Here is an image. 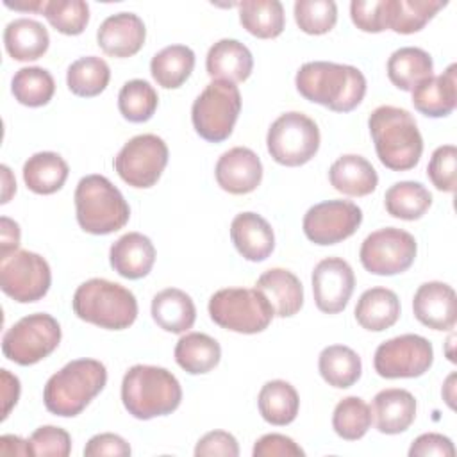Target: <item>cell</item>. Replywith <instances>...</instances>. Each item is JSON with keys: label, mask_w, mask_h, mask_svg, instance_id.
Returning <instances> with one entry per match:
<instances>
[{"label": "cell", "mask_w": 457, "mask_h": 457, "mask_svg": "<svg viewBox=\"0 0 457 457\" xmlns=\"http://www.w3.org/2000/svg\"><path fill=\"white\" fill-rule=\"evenodd\" d=\"M295 84L305 100L334 112L353 111L366 95V77L359 68L330 61L302 64Z\"/></svg>", "instance_id": "cell-1"}, {"label": "cell", "mask_w": 457, "mask_h": 457, "mask_svg": "<svg viewBox=\"0 0 457 457\" xmlns=\"http://www.w3.org/2000/svg\"><path fill=\"white\" fill-rule=\"evenodd\" d=\"M378 161L393 171L412 170L423 154V137L414 116L395 105H380L368 118Z\"/></svg>", "instance_id": "cell-2"}, {"label": "cell", "mask_w": 457, "mask_h": 457, "mask_svg": "<svg viewBox=\"0 0 457 457\" xmlns=\"http://www.w3.org/2000/svg\"><path fill=\"white\" fill-rule=\"evenodd\" d=\"M121 402L134 418L152 420L171 414L180 405L182 387L166 368L136 364L123 375Z\"/></svg>", "instance_id": "cell-3"}, {"label": "cell", "mask_w": 457, "mask_h": 457, "mask_svg": "<svg viewBox=\"0 0 457 457\" xmlns=\"http://www.w3.org/2000/svg\"><path fill=\"white\" fill-rule=\"evenodd\" d=\"M105 384L107 370L100 361L75 359L46 380L43 402L48 412L61 418H73L89 405Z\"/></svg>", "instance_id": "cell-4"}, {"label": "cell", "mask_w": 457, "mask_h": 457, "mask_svg": "<svg viewBox=\"0 0 457 457\" xmlns=\"http://www.w3.org/2000/svg\"><path fill=\"white\" fill-rule=\"evenodd\" d=\"M71 307L82 321L107 330L129 328L137 318L134 293L107 278L82 282L73 293Z\"/></svg>", "instance_id": "cell-5"}, {"label": "cell", "mask_w": 457, "mask_h": 457, "mask_svg": "<svg viewBox=\"0 0 457 457\" xmlns=\"http://www.w3.org/2000/svg\"><path fill=\"white\" fill-rule=\"evenodd\" d=\"M73 200L80 228L95 236L112 234L123 228L130 218V207L121 191L104 175L82 177Z\"/></svg>", "instance_id": "cell-6"}, {"label": "cell", "mask_w": 457, "mask_h": 457, "mask_svg": "<svg viewBox=\"0 0 457 457\" xmlns=\"http://www.w3.org/2000/svg\"><path fill=\"white\" fill-rule=\"evenodd\" d=\"M209 316L221 328L257 334L268 328L275 312L268 298L255 287H225L211 296Z\"/></svg>", "instance_id": "cell-7"}, {"label": "cell", "mask_w": 457, "mask_h": 457, "mask_svg": "<svg viewBox=\"0 0 457 457\" xmlns=\"http://www.w3.org/2000/svg\"><path fill=\"white\" fill-rule=\"evenodd\" d=\"M241 112V93L234 82L212 80L196 96L191 121L196 134L209 143L225 141Z\"/></svg>", "instance_id": "cell-8"}, {"label": "cell", "mask_w": 457, "mask_h": 457, "mask_svg": "<svg viewBox=\"0 0 457 457\" xmlns=\"http://www.w3.org/2000/svg\"><path fill=\"white\" fill-rule=\"evenodd\" d=\"M320 129L312 118L291 111L280 114L268 129L266 146L271 159L282 166H302L320 150Z\"/></svg>", "instance_id": "cell-9"}, {"label": "cell", "mask_w": 457, "mask_h": 457, "mask_svg": "<svg viewBox=\"0 0 457 457\" xmlns=\"http://www.w3.org/2000/svg\"><path fill=\"white\" fill-rule=\"evenodd\" d=\"M61 336V325L52 314L34 312L7 328L2 337V353L11 362L32 366L59 346Z\"/></svg>", "instance_id": "cell-10"}, {"label": "cell", "mask_w": 457, "mask_h": 457, "mask_svg": "<svg viewBox=\"0 0 457 457\" xmlns=\"http://www.w3.org/2000/svg\"><path fill=\"white\" fill-rule=\"evenodd\" d=\"M418 245L412 234L396 227L371 232L361 245L359 259L366 271L391 277L407 271L416 259Z\"/></svg>", "instance_id": "cell-11"}, {"label": "cell", "mask_w": 457, "mask_h": 457, "mask_svg": "<svg viewBox=\"0 0 457 457\" xmlns=\"http://www.w3.org/2000/svg\"><path fill=\"white\" fill-rule=\"evenodd\" d=\"M168 164V146L155 134H139L129 139L114 157V170L123 182L146 189L157 184Z\"/></svg>", "instance_id": "cell-12"}, {"label": "cell", "mask_w": 457, "mask_h": 457, "mask_svg": "<svg viewBox=\"0 0 457 457\" xmlns=\"http://www.w3.org/2000/svg\"><path fill=\"white\" fill-rule=\"evenodd\" d=\"M432 362V343L418 334H402L380 343L373 357L375 371L384 378L421 377Z\"/></svg>", "instance_id": "cell-13"}, {"label": "cell", "mask_w": 457, "mask_h": 457, "mask_svg": "<svg viewBox=\"0 0 457 457\" xmlns=\"http://www.w3.org/2000/svg\"><path fill=\"white\" fill-rule=\"evenodd\" d=\"M50 284V266L39 253L16 250L0 259V287L14 302H37L48 293Z\"/></svg>", "instance_id": "cell-14"}, {"label": "cell", "mask_w": 457, "mask_h": 457, "mask_svg": "<svg viewBox=\"0 0 457 457\" xmlns=\"http://www.w3.org/2000/svg\"><path fill=\"white\" fill-rule=\"evenodd\" d=\"M362 223V211L350 200H327L312 205L302 221L305 237L314 245H336L350 237Z\"/></svg>", "instance_id": "cell-15"}, {"label": "cell", "mask_w": 457, "mask_h": 457, "mask_svg": "<svg viewBox=\"0 0 457 457\" xmlns=\"http://www.w3.org/2000/svg\"><path fill=\"white\" fill-rule=\"evenodd\" d=\"M311 282L316 307L325 314H337L348 305L355 275L345 259L327 257L314 266Z\"/></svg>", "instance_id": "cell-16"}, {"label": "cell", "mask_w": 457, "mask_h": 457, "mask_svg": "<svg viewBox=\"0 0 457 457\" xmlns=\"http://www.w3.org/2000/svg\"><path fill=\"white\" fill-rule=\"evenodd\" d=\"M214 177L223 191L230 195H246L255 191L261 184L262 162L253 150L234 146L220 155Z\"/></svg>", "instance_id": "cell-17"}, {"label": "cell", "mask_w": 457, "mask_h": 457, "mask_svg": "<svg viewBox=\"0 0 457 457\" xmlns=\"http://www.w3.org/2000/svg\"><path fill=\"white\" fill-rule=\"evenodd\" d=\"M412 312L432 330H452L457 323V295L446 282H425L414 293Z\"/></svg>", "instance_id": "cell-18"}, {"label": "cell", "mask_w": 457, "mask_h": 457, "mask_svg": "<svg viewBox=\"0 0 457 457\" xmlns=\"http://www.w3.org/2000/svg\"><path fill=\"white\" fill-rule=\"evenodd\" d=\"M145 39V23L134 12L111 14L100 23L96 30V43L102 52L120 59L136 55L143 48Z\"/></svg>", "instance_id": "cell-19"}, {"label": "cell", "mask_w": 457, "mask_h": 457, "mask_svg": "<svg viewBox=\"0 0 457 457\" xmlns=\"http://www.w3.org/2000/svg\"><path fill=\"white\" fill-rule=\"evenodd\" d=\"M111 268L123 278L137 280L146 277L155 262V246L141 232H127L111 245Z\"/></svg>", "instance_id": "cell-20"}, {"label": "cell", "mask_w": 457, "mask_h": 457, "mask_svg": "<svg viewBox=\"0 0 457 457\" xmlns=\"http://www.w3.org/2000/svg\"><path fill=\"white\" fill-rule=\"evenodd\" d=\"M230 239L239 255L252 262L268 259L275 248L271 225L257 212H239L230 223Z\"/></svg>", "instance_id": "cell-21"}, {"label": "cell", "mask_w": 457, "mask_h": 457, "mask_svg": "<svg viewBox=\"0 0 457 457\" xmlns=\"http://www.w3.org/2000/svg\"><path fill=\"white\" fill-rule=\"evenodd\" d=\"M412 105L428 118H445L457 105V64H450L441 75H432L412 91Z\"/></svg>", "instance_id": "cell-22"}, {"label": "cell", "mask_w": 457, "mask_h": 457, "mask_svg": "<svg viewBox=\"0 0 457 457\" xmlns=\"http://www.w3.org/2000/svg\"><path fill=\"white\" fill-rule=\"evenodd\" d=\"M255 289L268 298L278 318L295 316L303 305V286L300 278L286 268L266 270L257 278Z\"/></svg>", "instance_id": "cell-23"}, {"label": "cell", "mask_w": 457, "mask_h": 457, "mask_svg": "<svg viewBox=\"0 0 457 457\" xmlns=\"http://www.w3.org/2000/svg\"><path fill=\"white\" fill-rule=\"evenodd\" d=\"M371 414L378 432L389 436L405 432L416 418V398L407 389H382L373 398Z\"/></svg>", "instance_id": "cell-24"}, {"label": "cell", "mask_w": 457, "mask_h": 457, "mask_svg": "<svg viewBox=\"0 0 457 457\" xmlns=\"http://www.w3.org/2000/svg\"><path fill=\"white\" fill-rule=\"evenodd\" d=\"M205 70L214 80L243 82L253 70L252 52L237 39L216 41L205 57Z\"/></svg>", "instance_id": "cell-25"}, {"label": "cell", "mask_w": 457, "mask_h": 457, "mask_svg": "<svg viewBox=\"0 0 457 457\" xmlns=\"http://www.w3.org/2000/svg\"><path fill=\"white\" fill-rule=\"evenodd\" d=\"M332 187L348 196H366L377 189L378 175L371 162L357 154L336 159L328 170Z\"/></svg>", "instance_id": "cell-26"}, {"label": "cell", "mask_w": 457, "mask_h": 457, "mask_svg": "<svg viewBox=\"0 0 457 457\" xmlns=\"http://www.w3.org/2000/svg\"><path fill=\"white\" fill-rule=\"evenodd\" d=\"M152 318L166 332L184 334L195 325L196 307L191 296L177 287H166L152 298Z\"/></svg>", "instance_id": "cell-27"}, {"label": "cell", "mask_w": 457, "mask_h": 457, "mask_svg": "<svg viewBox=\"0 0 457 457\" xmlns=\"http://www.w3.org/2000/svg\"><path fill=\"white\" fill-rule=\"evenodd\" d=\"M353 314L362 328L382 332L398 321L400 300L387 287H371L359 296Z\"/></svg>", "instance_id": "cell-28"}, {"label": "cell", "mask_w": 457, "mask_h": 457, "mask_svg": "<svg viewBox=\"0 0 457 457\" xmlns=\"http://www.w3.org/2000/svg\"><path fill=\"white\" fill-rule=\"evenodd\" d=\"M4 45L14 61H36L46 54L50 36L39 21L18 18L7 23L4 30Z\"/></svg>", "instance_id": "cell-29"}, {"label": "cell", "mask_w": 457, "mask_h": 457, "mask_svg": "<svg viewBox=\"0 0 457 457\" xmlns=\"http://www.w3.org/2000/svg\"><path fill=\"white\" fill-rule=\"evenodd\" d=\"M434 61L418 46H402L387 59V77L402 91H412L420 82L432 77Z\"/></svg>", "instance_id": "cell-30"}, {"label": "cell", "mask_w": 457, "mask_h": 457, "mask_svg": "<svg viewBox=\"0 0 457 457\" xmlns=\"http://www.w3.org/2000/svg\"><path fill=\"white\" fill-rule=\"evenodd\" d=\"M68 173V162L55 152H37L23 164L25 186L36 195L57 193L64 186Z\"/></svg>", "instance_id": "cell-31"}, {"label": "cell", "mask_w": 457, "mask_h": 457, "mask_svg": "<svg viewBox=\"0 0 457 457\" xmlns=\"http://www.w3.org/2000/svg\"><path fill=\"white\" fill-rule=\"evenodd\" d=\"M175 361L189 375L214 370L221 359L220 343L204 332H187L175 345Z\"/></svg>", "instance_id": "cell-32"}, {"label": "cell", "mask_w": 457, "mask_h": 457, "mask_svg": "<svg viewBox=\"0 0 457 457\" xmlns=\"http://www.w3.org/2000/svg\"><path fill=\"white\" fill-rule=\"evenodd\" d=\"M257 407L264 421L275 427H284L295 421L300 398L296 389L286 380H268L257 396Z\"/></svg>", "instance_id": "cell-33"}, {"label": "cell", "mask_w": 457, "mask_h": 457, "mask_svg": "<svg viewBox=\"0 0 457 457\" xmlns=\"http://www.w3.org/2000/svg\"><path fill=\"white\" fill-rule=\"evenodd\" d=\"M321 378L337 389L352 387L362 373V362L357 352L345 345L325 346L318 357Z\"/></svg>", "instance_id": "cell-34"}, {"label": "cell", "mask_w": 457, "mask_h": 457, "mask_svg": "<svg viewBox=\"0 0 457 457\" xmlns=\"http://www.w3.org/2000/svg\"><path fill=\"white\" fill-rule=\"evenodd\" d=\"M239 21L246 32L261 39H273L286 25L284 5L278 0H243L237 4Z\"/></svg>", "instance_id": "cell-35"}, {"label": "cell", "mask_w": 457, "mask_h": 457, "mask_svg": "<svg viewBox=\"0 0 457 457\" xmlns=\"http://www.w3.org/2000/svg\"><path fill=\"white\" fill-rule=\"evenodd\" d=\"M195 68V52L186 45H170L159 50L150 61L154 80L164 89L180 87Z\"/></svg>", "instance_id": "cell-36"}, {"label": "cell", "mask_w": 457, "mask_h": 457, "mask_svg": "<svg viewBox=\"0 0 457 457\" xmlns=\"http://www.w3.org/2000/svg\"><path fill=\"white\" fill-rule=\"evenodd\" d=\"M384 205L393 218L414 221L430 209L432 195L421 182L402 180L386 191Z\"/></svg>", "instance_id": "cell-37"}, {"label": "cell", "mask_w": 457, "mask_h": 457, "mask_svg": "<svg viewBox=\"0 0 457 457\" xmlns=\"http://www.w3.org/2000/svg\"><path fill=\"white\" fill-rule=\"evenodd\" d=\"M111 80L109 64L96 55H86L73 61L66 71L68 89L82 98L100 95Z\"/></svg>", "instance_id": "cell-38"}, {"label": "cell", "mask_w": 457, "mask_h": 457, "mask_svg": "<svg viewBox=\"0 0 457 457\" xmlns=\"http://www.w3.org/2000/svg\"><path fill=\"white\" fill-rule=\"evenodd\" d=\"M11 91L21 105L41 107L52 100L55 93V82L48 70L39 66H27L14 73L11 80Z\"/></svg>", "instance_id": "cell-39"}, {"label": "cell", "mask_w": 457, "mask_h": 457, "mask_svg": "<svg viewBox=\"0 0 457 457\" xmlns=\"http://www.w3.org/2000/svg\"><path fill=\"white\" fill-rule=\"evenodd\" d=\"M446 2L439 0H389V29L398 34L421 30Z\"/></svg>", "instance_id": "cell-40"}, {"label": "cell", "mask_w": 457, "mask_h": 457, "mask_svg": "<svg viewBox=\"0 0 457 457\" xmlns=\"http://www.w3.org/2000/svg\"><path fill=\"white\" fill-rule=\"evenodd\" d=\"M159 105L154 86L143 79L127 80L118 93V109L121 116L132 123L148 121Z\"/></svg>", "instance_id": "cell-41"}, {"label": "cell", "mask_w": 457, "mask_h": 457, "mask_svg": "<svg viewBox=\"0 0 457 457\" xmlns=\"http://www.w3.org/2000/svg\"><path fill=\"white\" fill-rule=\"evenodd\" d=\"M371 423V407L359 396H346L339 400L332 412V428L341 439L346 441H357L364 437Z\"/></svg>", "instance_id": "cell-42"}, {"label": "cell", "mask_w": 457, "mask_h": 457, "mask_svg": "<svg viewBox=\"0 0 457 457\" xmlns=\"http://www.w3.org/2000/svg\"><path fill=\"white\" fill-rule=\"evenodd\" d=\"M41 14L64 36H79L89 23V5L84 0H46Z\"/></svg>", "instance_id": "cell-43"}, {"label": "cell", "mask_w": 457, "mask_h": 457, "mask_svg": "<svg viewBox=\"0 0 457 457\" xmlns=\"http://www.w3.org/2000/svg\"><path fill=\"white\" fill-rule=\"evenodd\" d=\"M293 12L298 29L311 36L330 32L337 21V5L334 0H296Z\"/></svg>", "instance_id": "cell-44"}, {"label": "cell", "mask_w": 457, "mask_h": 457, "mask_svg": "<svg viewBox=\"0 0 457 457\" xmlns=\"http://www.w3.org/2000/svg\"><path fill=\"white\" fill-rule=\"evenodd\" d=\"M427 175L436 189L453 193L457 187V148L453 145L437 146L428 161Z\"/></svg>", "instance_id": "cell-45"}, {"label": "cell", "mask_w": 457, "mask_h": 457, "mask_svg": "<svg viewBox=\"0 0 457 457\" xmlns=\"http://www.w3.org/2000/svg\"><path fill=\"white\" fill-rule=\"evenodd\" d=\"M350 18L362 32H382L389 29V0H353Z\"/></svg>", "instance_id": "cell-46"}, {"label": "cell", "mask_w": 457, "mask_h": 457, "mask_svg": "<svg viewBox=\"0 0 457 457\" xmlns=\"http://www.w3.org/2000/svg\"><path fill=\"white\" fill-rule=\"evenodd\" d=\"M30 448L37 457H68L71 452L70 434L54 425H43L32 432L29 437Z\"/></svg>", "instance_id": "cell-47"}, {"label": "cell", "mask_w": 457, "mask_h": 457, "mask_svg": "<svg viewBox=\"0 0 457 457\" xmlns=\"http://www.w3.org/2000/svg\"><path fill=\"white\" fill-rule=\"evenodd\" d=\"M196 457H237L239 455V445L237 439L225 432V430H211L205 436H202L195 446Z\"/></svg>", "instance_id": "cell-48"}, {"label": "cell", "mask_w": 457, "mask_h": 457, "mask_svg": "<svg viewBox=\"0 0 457 457\" xmlns=\"http://www.w3.org/2000/svg\"><path fill=\"white\" fill-rule=\"evenodd\" d=\"M253 457H302L305 452L284 434H264L259 437L252 450Z\"/></svg>", "instance_id": "cell-49"}, {"label": "cell", "mask_w": 457, "mask_h": 457, "mask_svg": "<svg viewBox=\"0 0 457 457\" xmlns=\"http://www.w3.org/2000/svg\"><path fill=\"white\" fill-rule=\"evenodd\" d=\"M427 455H436V457H453L455 455V446L450 437L436 432L421 434L418 436L411 448H409V457H427Z\"/></svg>", "instance_id": "cell-50"}, {"label": "cell", "mask_w": 457, "mask_h": 457, "mask_svg": "<svg viewBox=\"0 0 457 457\" xmlns=\"http://www.w3.org/2000/svg\"><path fill=\"white\" fill-rule=\"evenodd\" d=\"M130 445L118 434L104 432L93 436L87 445L84 446V455L86 457H102V455H111V457H127L130 455Z\"/></svg>", "instance_id": "cell-51"}, {"label": "cell", "mask_w": 457, "mask_h": 457, "mask_svg": "<svg viewBox=\"0 0 457 457\" xmlns=\"http://www.w3.org/2000/svg\"><path fill=\"white\" fill-rule=\"evenodd\" d=\"M20 225L7 218V216H2L0 218V259L14 253L20 246Z\"/></svg>", "instance_id": "cell-52"}, {"label": "cell", "mask_w": 457, "mask_h": 457, "mask_svg": "<svg viewBox=\"0 0 457 457\" xmlns=\"http://www.w3.org/2000/svg\"><path fill=\"white\" fill-rule=\"evenodd\" d=\"M2 373V400H4V409H2V421L9 416L11 409L16 405L20 398V380L16 375L9 373V370H0Z\"/></svg>", "instance_id": "cell-53"}, {"label": "cell", "mask_w": 457, "mask_h": 457, "mask_svg": "<svg viewBox=\"0 0 457 457\" xmlns=\"http://www.w3.org/2000/svg\"><path fill=\"white\" fill-rule=\"evenodd\" d=\"M0 453L2 455H21V457L34 455L30 443L18 436H12V434H5L0 437Z\"/></svg>", "instance_id": "cell-54"}, {"label": "cell", "mask_w": 457, "mask_h": 457, "mask_svg": "<svg viewBox=\"0 0 457 457\" xmlns=\"http://www.w3.org/2000/svg\"><path fill=\"white\" fill-rule=\"evenodd\" d=\"M4 5L14 11H30V12H41L45 2L43 0H18V2H9L4 0Z\"/></svg>", "instance_id": "cell-55"}, {"label": "cell", "mask_w": 457, "mask_h": 457, "mask_svg": "<svg viewBox=\"0 0 457 457\" xmlns=\"http://www.w3.org/2000/svg\"><path fill=\"white\" fill-rule=\"evenodd\" d=\"M0 170H2V180H4L2 204H7V202H9V198L12 196V193H16V180H14V177H12L11 170H9L5 164H2V166H0Z\"/></svg>", "instance_id": "cell-56"}, {"label": "cell", "mask_w": 457, "mask_h": 457, "mask_svg": "<svg viewBox=\"0 0 457 457\" xmlns=\"http://www.w3.org/2000/svg\"><path fill=\"white\" fill-rule=\"evenodd\" d=\"M453 382H455V373H450L448 378L445 380V386H443V398L446 400L448 407L453 409V400H455V395H453Z\"/></svg>", "instance_id": "cell-57"}, {"label": "cell", "mask_w": 457, "mask_h": 457, "mask_svg": "<svg viewBox=\"0 0 457 457\" xmlns=\"http://www.w3.org/2000/svg\"><path fill=\"white\" fill-rule=\"evenodd\" d=\"M452 343H453V336H450V339H448V350H446V357H448L450 361H455V359H453V353H452V350H450V348H452Z\"/></svg>", "instance_id": "cell-58"}]
</instances>
